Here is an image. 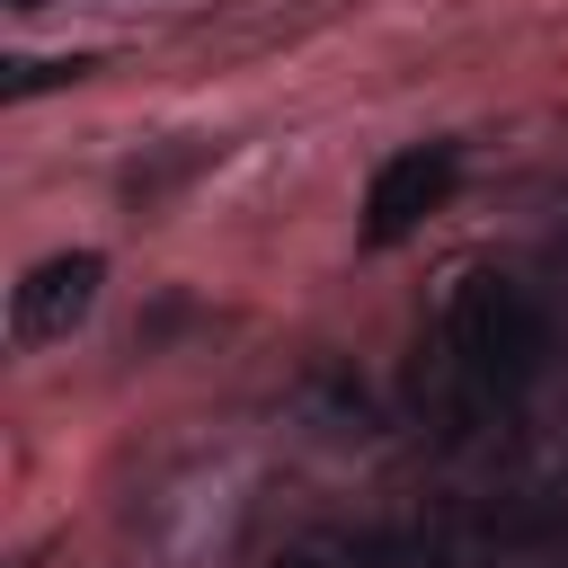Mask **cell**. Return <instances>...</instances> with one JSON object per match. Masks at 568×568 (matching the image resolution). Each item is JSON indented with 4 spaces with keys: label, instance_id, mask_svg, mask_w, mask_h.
Instances as JSON below:
<instances>
[{
    "label": "cell",
    "instance_id": "4",
    "mask_svg": "<svg viewBox=\"0 0 568 568\" xmlns=\"http://www.w3.org/2000/svg\"><path fill=\"white\" fill-rule=\"evenodd\" d=\"M275 568H382L364 541H346V532H311V541H293Z\"/></svg>",
    "mask_w": 568,
    "mask_h": 568
},
{
    "label": "cell",
    "instance_id": "5",
    "mask_svg": "<svg viewBox=\"0 0 568 568\" xmlns=\"http://www.w3.org/2000/svg\"><path fill=\"white\" fill-rule=\"evenodd\" d=\"M89 62H9V98H27V89H53V80H80Z\"/></svg>",
    "mask_w": 568,
    "mask_h": 568
},
{
    "label": "cell",
    "instance_id": "2",
    "mask_svg": "<svg viewBox=\"0 0 568 568\" xmlns=\"http://www.w3.org/2000/svg\"><path fill=\"white\" fill-rule=\"evenodd\" d=\"M453 178H462L453 142H408V151H390V160L373 169V186H364V240H373V248L408 240L426 213H444Z\"/></svg>",
    "mask_w": 568,
    "mask_h": 568
},
{
    "label": "cell",
    "instance_id": "6",
    "mask_svg": "<svg viewBox=\"0 0 568 568\" xmlns=\"http://www.w3.org/2000/svg\"><path fill=\"white\" fill-rule=\"evenodd\" d=\"M18 9H36V0H18Z\"/></svg>",
    "mask_w": 568,
    "mask_h": 568
},
{
    "label": "cell",
    "instance_id": "1",
    "mask_svg": "<svg viewBox=\"0 0 568 568\" xmlns=\"http://www.w3.org/2000/svg\"><path fill=\"white\" fill-rule=\"evenodd\" d=\"M435 355L453 373V390L470 408H506L541 382L550 364V320L541 302L506 275V266H470L453 293H444V328H435Z\"/></svg>",
    "mask_w": 568,
    "mask_h": 568
},
{
    "label": "cell",
    "instance_id": "3",
    "mask_svg": "<svg viewBox=\"0 0 568 568\" xmlns=\"http://www.w3.org/2000/svg\"><path fill=\"white\" fill-rule=\"evenodd\" d=\"M98 284H106V257H98V248H62V257L27 266L18 293H9V328H18V346H53V337H71V328L98 311Z\"/></svg>",
    "mask_w": 568,
    "mask_h": 568
}]
</instances>
